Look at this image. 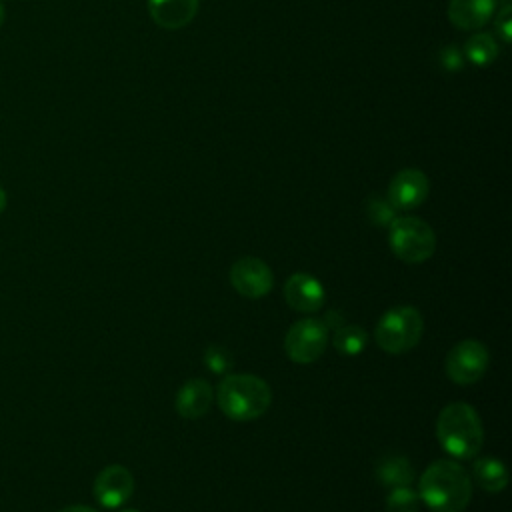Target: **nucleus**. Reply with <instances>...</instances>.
Instances as JSON below:
<instances>
[{
    "label": "nucleus",
    "mask_w": 512,
    "mask_h": 512,
    "mask_svg": "<svg viewBox=\"0 0 512 512\" xmlns=\"http://www.w3.org/2000/svg\"><path fill=\"white\" fill-rule=\"evenodd\" d=\"M418 496L432 512H462L472 498V478L458 462L442 458L422 472Z\"/></svg>",
    "instance_id": "f257e3e1"
},
{
    "label": "nucleus",
    "mask_w": 512,
    "mask_h": 512,
    "mask_svg": "<svg viewBox=\"0 0 512 512\" xmlns=\"http://www.w3.org/2000/svg\"><path fill=\"white\" fill-rule=\"evenodd\" d=\"M436 436L446 454L458 460L474 458L484 442L482 420L468 402H452L438 414Z\"/></svg>",
    "instance_id": "f03ea898"
},
{
    "label": "nucleus",
    "mask_w": 512,
    "mask_h": 512,
    "mask_svg": "<svg viewBox=\"0 0 512 512\" xmlns=\"http://www.w3.org/2000/svg\"><path fill=\"white\" fill-rule=\"evenodd\" d=\"M218 408L236 422L260 418L272 404L270 386L254 374H224L216 388Z\"/></svg>",
    "instance_id": "7ed1b4c3"
},
{
    "label": "nucleus",
    "mask_w": 512,
    "mask_h": 512,
    "mask_svg": "<svg viewBox=\"0 0 512 512\" xmlns=\"http://www.w3.org/2000/svg\"><path fill=\"white\" fill-rule=\"evenodd\" d=\"M424 332V320L414 306H396L382 314L376 324V344L390 354L412 350Z\"/></svg>",
    "instance_id": "20e7f679"
},
{
    "label": "nucleus",
    "mask_w": 512,
    "mask_h": 512,
    "mask_svg": "<svg viewBox=\"0 0 512 512\" xmlns=\"http://www.w3.org/2000/svg\"><path fill=\"white\" fill-rule=\"evenodd\" d=\"M392 252L406 264H422L436 250V234L430 224L416 216H396L388 226Z\"/></svg>",
    "instance_id": "39448f33"
},
{
    "label": "nucleus",
    "mask_w": 512,
    "mask_h": 512,
    "mask_svg": "<svg viewBox=\"0 0 512 512\" xmlns=\"http://www.w3.org/2000/svg\"><path fill=\"white\" fill-rule=\"evenodd\" d=\"M328 346V328L322 320L302 318L294 322L284 338L286 354L296 364L316 362Z\"/></svg>",
    "instance_id": "423d86ee"
},
{
    "label": "nucleus",
    "mask_w": 512,
    "mask_h": 512,
    "mask_svg": "<svg viewBox=\"0 0 512 512\" xmlns=\"http://www.w3.org/2000/svg\"><path fill=\"white\" fill-rule=\"evenodd\" d=\"M490 356L482 342L478 340H462L450 348L446 354V374L456 384H474L478 382L486 368H488Z\"/></svg>",
    "instance_id": "0eeeda50"
},
{
    "label": "nucleus",
    "mask_w": 512,
    "mask_h": 512,
    "mask_svg": "<svg viewBox=\"0 0 512 512\" xmlns=\"http://www.w3.org/2000/svg\"><path fill=\"white\" fill-rule=\"evenodd\" d=\"M230 282L238 294L256 300L264 298L272 290L274 274L264 260L256 256H244L232 264Z\"/></svg>",
    "instance_id": "6e6552de"
},
{
    "label": "nucleus",
    "mask_w": 512,
    "mask_h": 512,
    "mask_svg": "<svg viewBox=\"0 0 512 512\" xmlns=\"http://www.w3.org/2000/svg\"><path fill=\"white\" fill-rule=\"evenodd\" d=\"M134 492V476L122 464L102 468L94 480V498L104 508H118L130 500Z\"/></svg>",
    "instance_id": "1a4fd4ad"
},
{
    "label": "nucleus",
    "mask_w": 512,
    "mask_h": 512,
    "mask_svg": "<svg viewBox=\"0 0 512 512\" xmlns=\"http://www.w3.org/2000/svg\"><path fill=\"white\" fill-rule=\"evenodd\" d=\"M428 190L430 184L422 170L404 168L390 180L386 198L396 210H412L426 200Z\"/></svg>",
    "instance_id": "9d476101"
},
{
    "label": "nucleus",
    "mask_w": 512,
    "mask_h": 512,
    "mask_svg": "<svg viewBox=\"0 0 512 512\" xmlns=\"http://www.w3.org/2000/svg\"><path fill=\"white\" fill-rule=\"evenodd\" d=\"M284 298L296 312H316L324 304V286L318 278L306 272H296L284 284Z\"/></svg>",
    "instance_id": "9b49d317"
},
{
    "label": "nucleus",
    "mask_w": 512,
    "mask_h": 512,
    "mask_svg": "<svg viewBox=\"0 0 512 512\" xmlns=\"http://www.w3.org/2000/svg\"><path fill=\"white\" fill-rule=\"evenodd\" d=\"M214 390L208 380L192 378L176 394V412L184 418L196 420L210 410Z\"/></svg>",
    "instance_id": "f8f14e48"
},
{
    "label": "nucleus",
    "mask_w": 512,
    "mask_h": 512,
    "mask_svg": "<svg viewBox=\"0 0 512 512\" xmlns=\"http://www.w3.org/2000/svg\"><path fill=\"white\" fill-rule=\"evenodd\" d=\"M200 0H148L152 20L166 30H178L192 22Z\"/></svg>",
    "instance_id": "ddd939ff"
},
{
    "label": "nucleus",
    "mask_w": 512,
    "mask_h": 512,
    "mask_svg": "<svg viewBox=\"0 0 512 512\" xmlns=\"http://www.w3.org/2000/svg\"><path fill=\"white\" fill-rule=\"evenodd\" d=\"M496 10V0H450L448 18L456 28L478 30Z\"/></svg>",
    "instance_id": "4468645a"
},
{
    "label": "nucleus",
    "mask_w": 512,
    "mask_h": 512,
    "mask_svg": "<svg viewBox=\"0 0 512 512\" xmlns=\"http://www.w3.org/2000/svg\"><path fill=\"white\" fill-rule=\"evenodd\" d=\"M376 480L386 488L410 486L414 480V468L406 456L388 454L376 464Z\"/></svg>",
    "instance_id": "2eb2a0df"
},
{
    "label": "nucleus",
    "mask_w": 512,
    "mask_h": 512,
    "mask_svg": "<svg viewBox=\"0 0 512 512\" xmlns=\"http://www.w3.org/2000/svg\"><path fill=\"white\" fill-rule=\"evenodd\" d=\"M472 476H474V482L486 490V492H502L508 484V472H506V466L498 460V458H492V456H484V458H478L472 466Z\"/></svg>",
    "instance_id": "dca6fc26"
},
{
    "label": "nucleus",
    "mask_w": 512,
    "mask_h": 512,
    "mask_svg": "<svg viewBox=\"0 0 512 512\" xmlns=\"http://www.w3.org/2000/svg\"><path fill=\"white\" fill-rule=\"evenodd\" d=\"M464 60L474 66H488L498 58V46L492 34L488 32H474L464 42Z\"/></svg>",
    "instance_id": "f3484780"
},
{
    "label": "nucleus",
    "mask_w": 512,
    "mask_h": 512,
    "mask_svg": "<svg viewBox=\"0 0 512 512\" xmlns=\"http://www.w3.org/2000/svg\"><path fill=\"white\" fill-rule=\"evenodd\" d=\"M332 344L338 352L346 356H356L364 350L366 346V332L358 324H342L340 328L334 330Z\"/></svg>",
    "instance_id": "a211bd4d"
},
{
    "label": "nucleus",
    "mask_w": 512,
    "mask_h": 512,
    "mask_svg": "<svg viewBox=\"0 0 512 512\" xmlns=\"http://www.w3.org/2000/svg\"><path fill=\"white\" fill-rule=\"evenodd\" d=\"M420 496L412 486L390 488L386 496V512H418Z\"/></svg>",
    "instance_id": "6ab92c4d"
},
{
    "label": "nucleus",
    "mask_w": 512,
    "mask_h": 512,
    "mask_svg": "<svg viewBox=\"0 0 512 512\" xmlns=\"http://www.w3.org/2000/svg\"><path fill=\"white\" fill-rule=\"evenodd\" d=\"M366 216L376 226H390L396 218V208L390 204L388 198L372 194L366 198Z\"/></svg>",
    "instance_id": "aec40b11"
},
{
    "label": "nucleus",
    "mask_w": 512,
    "mask_h": 512,
    "mask_svg": "<svg viewBox=\"0 0 512 512\" xmlns=\"http://www.w3.org/2000/svg\"><path fill=\"white\" fill-rule=\"evenodd\" d=\"M204 364L206 368H210L214 374H230L232 366H234V358L232 354L218 344H210L204 350Z\"/></svg>",
    "instance_id": "412c9836"
},
{
    "label": "nucleus",
    "mask_w": 512,
    "mask_h": 512,
    "mask_svg": "<svg viewBox=\"0 0 512 512\" xmlns=\"http://www.w3.org/2000/svg\"><path fill=\"white\" fill-rule=\"evenodd\" d=\"M438 64L448 70V72H456L464 66V54H462V48H458L456 44H448V46H442L438 50Z\"/></svg>",
    "instance_id": "4be33fe9"
},
{
    "label": "nucleus",
    "mask_w": 512,
    "mask_h": 512,
    "mask_svg": "<svg viewBox=\"0 0 512 512\" xmlns=\"http://www.w3.org/2000/svg\"><path fill=\"white\" fill-rule=\"evenodd\" d=\"M494 28H496V36H498L504 44H508L510 38H512V6H510V4H504V6L496 12Z\"/></svg>",
    "instance_id": "5701e85b"
},
{
    "label": "nucleus",
    "mask_w": 512,
    "mask_h": 512,
    "mask_svg": "<svg viewBox=\"0 0 512 512\" xmlns=\"http://www.w3.org/2000/svg\"><path fill=\"white\" fill-rule=\"evenodd\" d=\"M322 322L326 324V328L336 330V328H340V326L344 324V316H342L338 310H330Z\"/></svg>",
    "instance_id": "b1692460"
},
{
    "label": "nucleus",
    "mask_w": 512,
    "mask_h": 512,
    "mask_svg": "<svg viewBox=\"0 0 512 512\" xmlns=\"http://www.w3.org/2000/svg\"><path fill=\"white\" fill-rule=\"evenodd\" d=\"M58 512H96L94 508H88V506H80V504H74V506H66Z\"/></svg>",
    "instance_id": "393cba45"
},
{
    "label": "nucleus",
    "mask_w": 512,
    "mask_h": 512,
    "mask_svg": "<svg viewBox=\"0 0 512 512\" xmlns=\"http://www.w3.org/2000/svg\"><path fill=\"white\" fill-rule=\"evenodd\" d=\"M4 208H6V192H4V188L0 186V214L4 212Z\"/></svg>",
    "instance_id": "a878e982"
},
{
    "label": "nucleus",
    "mask_w": 512,
    "mask_h": 512,
    "mask_svg": "<svg viewBox=\"0 0 512 512\" xmlns=\"http://www.w3.org/2000/svg\"><path fill=\"white\" fill-rule=\"evenodd\" d=\"M4 16H6V12H4V4L0 2V26L4 24Z\"/></svg>",
    "instance_id": "bb28decb"
},
{
    "label": "nucleus",
    "mask_w": 512,
    "mask_h": 512,
    "mask_svg": "<svg viewBox=\"0 0 512 512\" xmlns=\"http://www.w3.org/2000/svg\"><path fill=\"white\" fill-rule=\"evenodd\" d=\"M122 512H138V510H132V508H128V510H122Z\"/></svg>",
    "instance_id": "cd10ccee"
}]
</instances>
